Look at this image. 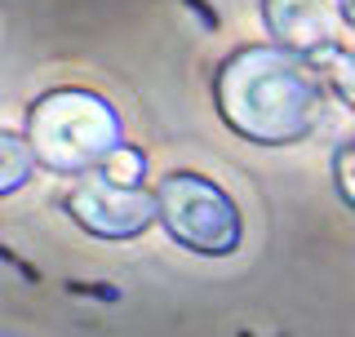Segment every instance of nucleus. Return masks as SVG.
<instances>
[{
    "label": "nucleus",
    "instance_id": "nucleus-9",
    "mask_svg": "<svg viewBox=\"0 0 355 337\" xmlns=\"http://www.w3.org/2000/svg\"><path fill=\"white\" fill-rule=\"evenodd\" d=\"M338 187H342V196L355 205V142H347V147L338 151Z\"/></svg>",
    "mask_w": 355,
    "mask_h": 337
},
{
    "label": "nucleus",
    "instance_id": "nucleus-2",
    "mask_svg": "<svg viewBox=\"0 0 355 337\" xmlns=\"http://www.w3.org/2000/svg\"><path fill=\"white\" fill-rule=\"evenodd\" d=\"M27 142L36 164L53 173H98L120 142V116L107 98L89 94V89H58L44 94L27 111Z\"/></svg>",
    "mask_w": 355,
    "mask_h": 337
},
{
    "label": "nucleus",
    "instance_id": "nucleus-1",
    "mask_svg": "<svg viewBox=\"0 0 355 337\" xmlns=\"http://www.w3.org/2000/svg\"><path fill=\"white\" fill-rule=\"evenodd\" d=\"M218 111L249 142H297L320 125L324 80L311 58L271 44H249L222 62L214 80Z\"/></svg>",
    "mask_w": 355,
    "mask_h": 337
},
{
    "label": "nucleus",
    "instance_id": "nucleus-8",
    "mask_svg": "<svg viewBox=\"0 0 355 337\" xmlns=\"http://www.w3.org/2000/svg\"><path fill=\"white\" fill-rule=\"evenodd\" d=\"M329 85L338 89V98L355 107V53H333L329 58Z\"/></svg>",
    "mask_w": 355,
    "mask_h": 337
},
{
    "label": "nucleus",
    "instance_id": "nucleus-5",
    "mask_svg": "<svg viewBox=\"0 0 355 337\" xmlns=\"http://www.w3.org/2000/svg\"><path fill=\"white\" fill-rule=\"evenodd\" d=\"M262 14L288 53H302L311 62H329L333 53H342L338 40L347 31V18L338 0H262Z\"/></svg>",
    "mask_w": 355,
    "mask_h": 337
},
{
    "label": "nucleus",
    "instance_id": "nucleus-7",
    "mask_svg": "<svg viewBox=\"0 0 355 337\" xmlns=\"http://www.w3.org/2000/svg\"><path fill=\"white\" fill-rule=\"evenodd\" d=\"M98 173L107 178V182H116V187H129V191H138L142 187V178H147V155L142 151H133V147H120L111 160L98 168Z\"/></svg>",
    "mask_w": 355,
    "mask_h": 337
},
{
    "label": "nucleus",
    "instance_id": "nucleus-6",
    "mask_svg": "<svg viewBox=\"0 0 355 337\" xmlns=\"http://www.w3.org/2000/svg\"><path fill=\"white\" fill-rule=\"evenodd\" d=\"M0 151H5V173H0V191H18L22 182H27L31 164H36V155H31V142L18 138V133H5L0 138Z\"/></svg>",
    "mask_w": 355,
    "mask_h": 337
},
{
    "label": "nucleus",
    "instance_id": "nucleus-10",
    "mask_svg": "<svg viewBox=\"0 0 355 337\" xmlns=\"http://www.w3.org/2000/svg\"><path fill=\"white\" fill-rule=\"evenodd\" d=\"M342 5V18H347V31H355V0H338Z\"/></svg>",
    "mask_w": 355,
    "mask_h": 337
},
{
    "label": "nucleus",
    "instance_id": "nucleus-4",
    "mask_svg": "<svg viewBox=\"0 0 355 337\" xmlns=\"http://www.w3.org/2000/svg\"><path fill=\"white\" fill-rule=\"evenodd\" d=\"M67 213L76 222L98 235V240H133L160 218V200L147 196V191H129V187H116L107 182L103 173H89L85 182L71 187L67 196Z\"/></svg>",
    "mask_w": 355,
    "mask_h": 337
},
{
    "label": "nucleus",
    "instance_id": "nucleus-3",
    "mask_svg": "<svg viewBox=\"0 0 355 337\" xmlns=\"http://www.w3.org/2000/svg\"><path fill=\"white\" fill-rule=\"evenodd\" d=\"M155 200H160V222L191 253L227 257L240 249L244 240L240 209L218 182H209L200 173H169L155 187Z\"/></svg>",
    "mask_w": 355,
    "mask_h": 337
}]
</instances>
